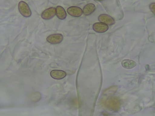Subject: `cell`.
<instances>
[{"label":"cell","instance_id":"cell-12","mask_svg":"<svg viewBox=\"0 0 155 116\" xmlns=\"http://www.w3.org/2000/svg\"><path fill=\"white\" fill-rule=\"evenodd\" d=\"M117 89V87L116 86H111L109 88H108L107 89H106L105 91H104V94L107 95H113L114 94L116 91Z\"/></svg>","mask_w":155,"mask_h":116},{"label":"cell","instance_id":"cell-9","mask_svg":"<svg viewBox=\"0 0 155 116\" xmlns=\"http://www.w3.org/2000/svg\"><path fill=\"white\" fill-rule=\"evenodd\" d=\"M56 15L59 19L63 20L66 18L67 13L62 7L57 6L56 8Z\"/></svg>","mask_w":155,"mask_h":116},{"label":"cell","instance_id":"cell-3","mask_svg":"<svg viewBox=\"0 0 155 116\" xmlns=\"http://www.w3.org/2000/svg\"><path fill=\"white\" fill-rule=\"evenodd\" d=\"M63 40V36L62 34L56 33L49 35L47 37V41L51 44H58Z\"/></svg>","mask_w":155,"mask_h":116},{"label":"cell","instance_id":"cell-14","mask_svg":"<svg viewBox=\"0 0 155 116\" xmlns=\"http://www.w3.org/2000/svg\"><path fill=\"white\" fill-rule=\"evenodd\" d=\"M96 1H103V0H96Z\"/></svg>","mask_w":155,"mask_h":116},{"label":"cell","instance_id":"cell-11","mask_svg":"<svg viewBox=\"0 0 155 116\" xmlns=\"http://www.w3.org/2000/svg\"><path fill=\"white\" fill-rule=\"evenodd\" d=\"M136 63L132 60L125 59L122 62V66L126 69H131L136 66Z\"/></svg>","mask_w":155,"mask_h":116},{"label":"cell","instance_id":"cell-1","mask_svg":"<svg viewBox=\"0 0 155 116\" xmlns=\"http://www.w3.org/2000/svg\"><path fill=\"white\" fill-rule=\"evenodd\" d=\"M105 105L109 109L114 112H117L120 108L121 103L119 98L116 97H111L106 100Z\"/></svg>","mask_w":155,"mask_h":116},{"label":"cell","instance_id":"cell-4","mask_svg":"<svg viewBox=\"0 0 155 116\" xmlns=\"http://www.w3.org/2000/svg\"><path fill=\"white\" fill-rule=\"evenodd\" d=\"M56 15V8L50 7L45 9L41 13V18L45 20H49L52 19Z\"/></svg>","mask_w":155,"mask_h":116},{"label":"cell","instance_id":"cell-8","mask_svg":"<svg viewBox=\"0 0 155 116\" xmlns=\"http://www.w3.org/2000/svg\"><path fill=\"white\" fill-rule=\"evenodd\" d=\"M67 74L65 71L62 70H58V69H54L51 71L50 72V76L51 77L54 79H62L66 76Z\"/></svg>","mask_w":155,"mask_h":116},{"label":"cell","instance_id":"cell-2","mask_svg":"<svg viewBox=\"0 0 155 116\" xmlns=\"http://www.w3.org/2000/svg\"><path fill=\"white\" fill-rule=\"evenodd\" d=\"M18 10L20 13L24 17H30L31 15V11L28 5L24 1H20L18 4Z\"/></svg>","mask_w":155,"mask_h":116},{"label":"cell","instance_id":"cell-5","mask_svg":"<svg viewBox=\"0 0 155 116\" xmlns=\"http://www.w3.org/2000/svg\"><path fill=\"white\" fill-rule=\"evenodd\" d=\"M98 20L100 22L105 24L107 25H113L115 23L114 19L110 15L106 14H102L99 15L98 17Z\"/></svg>","mask_w":155,"mask_h":116},{"label":"cell","instance_id":"cell-7","mask_svg":"<svg viewBox=\"0 0 155 116\" xmlns=\"http://www.w3.org/2000/svg\"><path fill=\"white\" fill-rule=\"evenodd\" d=\"M93 29L97 33H104L108 29V25L102 22H96L93 25Z\"/></svg>","mask_w":155,"mask_h":116},{"label":"cell","instance_id":"cell-10","mask_svg":"<svg viewBox=\"0 0 155 116\" xmlns=\"http://www.w3.org/2000/svg\"><path fill=\"white\" fill-rule=\"evenodd\" d=\"M95 9H96L95 5L92 3H90V4H87L84 7V8L82 10V11H83L84 14H85L86 16H88V15L91 14L92 13H93Z\"/></svg>","mask_w":155,"mask_h":116},{"label":"cell","instance_id":"cell-6","mask_svg":"<svg viewBox=\"0 0 155 116\" xmlns=\"http://www.w3.org/2000/svg\"><path fill=\"white\" fill-rule=\"evenodd\" d=\"M67 12L70 15L73 17H79L83 13L82 10L80 7L76 6H71L68 7L67 8Z\"/></svg>","mask_w":155,"mask_h":116},{"label":"cell","instance_id":"cell-13","mask_svg":"<svg viewBox=\"0 0 155 116\" xmlns=\"http://www.w3.org/2000/svg\"><path fill=\"white\" fill-rule=\"evenodd\" d=\"M150 9L151 12L155 15V2H153L150 5Z\"/></svg>","mask_w":155,"mask_h":116}]
</instances>
